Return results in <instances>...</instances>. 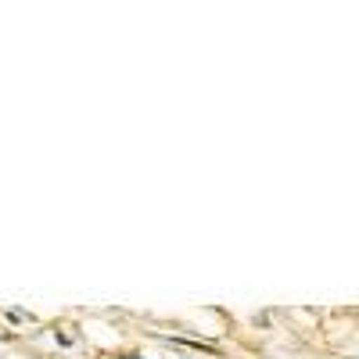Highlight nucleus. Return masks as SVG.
<instances>
[{
  "label": "nucleus",
  "mask_w": 359,
  "mask_h": 359,
  "mask_svg": "<svg viewBox=\"0 0 359 359\" xmlns=\"http://www.w3.org/2000/svg\"><path fill=\"white\" fill-rule=\"evenodd\" d=\"M123 359H140V355H123Z\"/></svg>",
  "instance_id": "nucleus-1"
}]
</instances>
